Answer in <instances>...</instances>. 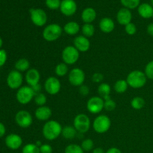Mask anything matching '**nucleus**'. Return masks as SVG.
I'll return each mask as SVG.
<instances>
[{
  "label": "nucleus",
  "mask_w": 153,
  "mask_h": 153,
  "mask_svg": "<svg viewBox=\"0 0 153 153\" xmlns=\"http://www.w3.org/2000/svg\"><path fill=\"white\" fill-rule=\"evenodd\" d=\"M63 127L61 123L56 120H48L43 125L42 132L45 139L52 141L59 137L62 132Z\"/></svg>",
  "instance_id": "1"
},
{
  "label": "nucleus",
  "mask_w": 153,
  "mask_h": 153,
  "mask_svg": "<svg viewBox=\"0 0 153 153\" xmlns=\"http://www.w3.org/2000/svg\"><path fill=\"white\" fill-rule=\"evenodd\" d=\"M128 86L134 89H139L145 86L147 82V78L144 72L141 70H133L128 73L126 78Z\"/></svg>",
  "instance_id": "2"
},
{
  "label": "nucleus",
  "mask_w": 153,
  "mask_h": 153,
  "mask_svg": "<svg viewBox=\"0 0 153 153\" xmlns=\"http://www.w3.org/2000/svg\"><path fill=\"white\" fill-rule=\"evenodd\" d=\"M63 28L57 23L47 25L43 31V37L48 42H54L61 37L63 33Z\"/></svg>",
  "instance_id": "3"
},
{
  "label": "nucleus",
  "mask_w": 153,
  "mask_h": 153,
  "mask_svg": "<svg viewBox=\"0 0 153 153\" xmlns=\"http://www.w3.org/2000/svg\"><path fill=\"white\" fill-rule=\"evenodd\" d=\"M111 120L108 116L105 114H100L94 119L92 123L93 128L98 134H105L111 128Z\"/></svg>",
  "instance_id": "4"
},
{
  "label": "nucleus",
  "mask_w": 153,
  "mask_h": 153,
  "mask_svg": "<svg viewBox=\"0 0 153 153\" xmlns=\"http://www.w3.org/2000/svg\"><path fill=\"white\" fill-rule=\"evenodd\" d=\"M91 123L89 117L85 114H79L73 120V126L77 130L78 133L85 134L91 128Z\"/></svg>",
  "instance_id": "5"
},
{
  "label": "nucleus",
  "mask_w": 153,
  "mask_h": 153,
  "mask_svg": "<svg viewBox=\"0 0 153 153\" xmlns=\"http://www.w3.org/2000/svg\"><path fill=\"white\" fill-rule=\"evenodd\" d=\"M35 93L30 86H22L17 90L16 98L18 102L21 105H27L32 101L35 97Z\"/></svg>",
  "instance_id": "6"
},
{
  "label": "nucleus",
  "mask_w": 153,
  "mask_h": 153,
  "mask_svg": "<svg viewBox=\"0 0 153 153\" xmlns=\"http://www.w3.org/2000/svg\"><path fill=\"white\" fill-rule=\"evenodd\" d=\"M63 62L67 65L76 64L79 58V52L74 46H67L63 49L61 53Z\"/></svg>",
  "instance_id": "7"
},
{
  "label": "nucleus",
  "mask_w": 153,
  "mask_h": 153,
  "mask_svg": "<svg viewBox=\"0 0 153 153\" xmlns=\"http://www.w3.org/2000/svg\"><path fill=\"white\" fill-rule=\"evenodd\" d=\"M32 23L37 27H42L47 22L48 16L45 10L40 8H31L29 10Z\"/></svg>",
  "instance_id": "8"
},
{
  "label": "nucleus",
  "mask_w": 153,
  "mask_h": 153,
  "mask_svg": "<svg viewBox=\"0 0 153 153\" xmlns=\"http://www.w3.org/2000/svg\"><path fill=\"white\" fill-rule=\"evenodd\" d=\"M68 81L70 85L75 87H80L85 81V73L81 68L72 69L68 75Z\"/></svg>",
  "instance_id": "9"
},
{
  "label": "nucleus",
  "mask_w": 153,
  "mask_h": 153,
  "mask_svg": "<svg viewBox=\"0 0 153 153\" xmlns=\"http://www.w3.org/2000/svg\"><path fill=\"white\" fill-rule=\"evenodd\" d=\"M7 85L10 89L16 90L22 87L23 82V76L20 72L16 70H11L7 76Z\"/></svg>",
  "instance_id": "10"
},
{
  "label": "nucleus",
  "mask_w": 153,
  "mask_h": 153,
  "mask_svg": "<svg viewBox=\"0 0 153 153\" xmlns=\"http://www.w3.org/2000/svg\"><path fill=\"white\" fill-rule=\"evenodd\" d=\"M15 122L18 126L22 128H27L32 124L33 117L28 111L21 110L15 115Z\"/></svg>",
  "instance_id": "11"
},
{
  "label": "nucleus",
  "mask_w": 153,
  "mask_h": 153,
  "mask_svg": "<svg viewBox=\"0 0 153 153\" xmlns=\"http://www.w3.org/2000/svg\"><path fill=\"white\" fill-rule=\"evenodd\" d=\"M86 107L90 113L98 114L104 109V100L100 96L91 97L87 102Z\"/></svg>",
  "instance_id": "12"
},
{
  "label": "nucleus",
  "mask_w": 153,
  "mask_h": 153,
  "mask_svg": "<svg viewBox=\"0 0 153 153\" xmlns=\"http://www.w3.org/2000/svg\"><path fill=\"white\" fill-rule=\"evenodd\" d=\"M61 83L57 77L49 76L44 82V89L49 95H56L60 92Z\"/></svg>",
  "instance_id": "13"
},
{
  "label": "nucleus",
  "mask_w": 153,
  "mask_h": 153,
  "mask_svg": "<svg viewBox=\"0 0 153 153\" xmlns=\"http://www.w3.org/2000/svg\"><path fill=\"white\" fill-rule=\"evenodd\" d=\"M60 10L66 16H71L77 10V4L74 0H62L60 6Z\"/></svg>",
  "instance_id": "14"
},
{
  "label": "nucleus",
  "mask_w": 153,
  "mask_h": 153,
  "mask_svg": "<svg viewBox=\"0 0 153 153\" xmlns=\"http://www.w3.org/2000/svg\"><path fill=\"white\" fill-rule=\"evenodd\" d=\"M5 145L7 148L12 150H16L19 149L22 145V139L19 134H10L5 137Z\"/></svg>",
  "instance_id": "15"
},
{
  "label": "nucleus",
  "mask_w": 153,
  "mask_h": 153,
  "mask_svg": "<svg viewBox=\"0 0 153 153\" xmlns=\"http://www.w3.org/2000/svg\"><path fill=\"white\" fill-rule=\"evenodd\" d=\"M73 46L79 52H86L90 49L91 42L88 37L84 35H79L75 37L73 40Z\"/></svg>",
  "instance_id": "16"
},
{
  "label": "nucleus",
  "mask_w": 153,
  "mask_h": 153,
  "mask_svg": "<svg viewBox=\"0 0 153 153\" xmlns=\"http://www.w3.org/2000/svg\"><path fill=\"white\" fill-rule=\"evenodd\" d=\"M131 19H132V13L129 9L123 7L120 9L117 13V20L120 25L125 26L127 24L131 22Z\"/></svg>",
  "instance_id": "17"
},
{
  "label": "nucleus",
  "mask_w": 153,
  "mask_h": 153,
  "mask_svg": "<svg viewBox=\"0 0 153 153\" xmlns=\"http://www.w3.org/2000/svg\"><path fill=\"white\" fill-rule=\"evenodd\" d=\"M25 82L27 85L30 87H33L34 85L40 84V73L37 69H29L26 72L25 76Z\"/></svg>",
  "instance_id": "18"
},
{
  "label": "nucleus",
  "mask_w": 153,
  "mask_h": 153,
  "mask_svg": "<svg viewBox=\"0 0 153 153\" xmlns=\"http://www.w3.org/2000/svg\"><path fill=\"white\" fill-rule=\"evenodd\" d=\"M34 115L39 121H48L52 117V111L49 106H40L35 110Z\"/></svg>",
  "instance_id": "19"
},
{
  "label": "nucleus",
  "mask_w": 153,
  "mask_h": 153,
  "mask_svg": "<svg viewBox=\"0 0 153 153\" xmlns=\"http://www.w3.org/2000/svg\"><path fill=\"white\" fill-rule=\"evenodd\" d=\"M99 27L102 32L108 34V33L112 32L114 30L115 23L113 19H111V18L104 17L100 21Z\"/></svg>",
  "instance_id": "20"
},
{
  "label": "nucleus",
  "mask_w": 153,
  "mask_h": 153,
  "mask_svg": "<svg viewBox=\"0 0 153 153\" xmlns=\"http://www.w3.org/2000/svg\"><path fill=\"white\" fill-rule=\"evenodd\" d=\"M137 12L143 19H150L153 17V7L149 3L140 4L137 7Z\"/></svg>",
  "instance_id": "21"
},
{
  "label": "nucleus",
  "mask_w": 153,
  "mask_h": 153,
  "mask_svg": "<svg viewBox=\"0 0 153 153\" xmlns=\"http://www.w3.org/2000/svg\"><path fill=\"white\" fill-rule=\"evenodd\" d=\"M81 17L85 23H92L97 18V12L93 7H86L82 11Z\"/></svg>",
  "instance_id": "22"
},
{
  "label": "nucleus",
  "mask_w": 153,
  "mask_h": 153,
  "mask_svg": "<svg viewBox=\"0 0 153 153\" xmlns=\"http://www.w3.org/2000/svg\"><path fill=\"white\" fill-rule=\"evenodd\" d=\"M80 29V25H79V23L75 22V21L68 22L67 23H66L64 25V28H63V30H64V32L70 36L76 35L79 32Z\"/></svg>",
  "instance_id": "23"
},
{
  "label": "nucleus",
  "mask_w": 153,
  "mask_h": 153,
  "mask_svg": "<svg viewBox=\"0 0 153 153\" xmlns=\"http://www.w3.org/2000/svg\"><path fill=\"white\" fill-rule=\"evenodd\" d=\"M77 134V130L75 128L74 126H66L62 128V132H61V135L67 140L74 139Z\"/></svg>",
  "instance_id": "24"
},
{
  "label": "nucleus",
  "mask_w": 153,
  "mask_h": 153,
  "mask_svg": "<svg viewBox=\"0 0 153 153\" xmlns=\"http://www.w3.org/2000/svg\"><path fill=\"white\" fill-rule=\"evenodd\" d=\"M97 91H98V94L100 97H102L103 100H106V99L111 97L110 94L111 92V88L108 84L101 83L99 85Z\"/></svg>",
  "instance_id": "25"
},
{
  "label": "nucleus",
  "mask_w": 153,
  "mask_h": 153,
  "mask_svg": "<svg viewBox=\"0 0 153 153\" xmlns=\"http://www.w3.org/2000/svg\"><path fill=\"white\" fill-rule=\"evenodd\" d=\"M15 70L20 72H27L30 68V62L26 58H20L15 63Z\"/></svg>",
  "instance_id": "26"
},
{
  "label": "nucleus",
  "mask_w": 153,
  "mask_h": 153,
  "mask_svg": "<svg viewBox=\"0 0 153 153\" xmlns=\"http://www.w3.org/2000/svg\"><path fill=\"white\" fill-rule=\"evenodd\" d=\"M128 88V83H127L126 80H124V79L117 80L114 85V89L117 94H123L127 91Z\"/></svg>",
  "instance_id": "27"
},
{
  "label": "nucleus",
  "mask_w": 153,
  "mask_h": 153,
  "mask_svg": "<svg viewBox=\"0 0 153 153\" xmlns=\"http://www.w3.org/2000/svg\"><path fill=\"white\" fill-rule=\"evenodd\" d=\"M55 72L57 76H58V77H64L69 72L68 66L64 62L59 63L55 67Z\"/></svg>",
  "instance_id": "28"
},
{
  "label": "nucleus",
  "mask_w": 153,
  "mask_h": 153,
  "mask_svg": "<svg viewBox=\"0 0 153 153\" xmlns=\"http://www.w3.org/2000/svg\"><path fill=\"white\" fill-rule=\"evenodd\" d=\"M81 29H82V34L88 38L93 37L95 33V28L91 23H85L82 25Z\"/></svg>",
  "instance_id": "29"
},
{
  "label": "nucleus",
  "mask_w": 153,
  "mask_h": 153,
  "mask_svg": "<svg viewBox=\"0 0 153 153\" xmlns=\"http://www.w3.org/2000/svg\"><path fill=\"white\" fill-rule=\"evenodd\" d=\"M131 106L134 110H140L145 106L144 99L140 97H135L131 100Z\"/></svg>",
  "instance_id": "30"
},
{
  "label": "nucleus",
  "mask_w": 153,
  "mask_h": 153,
  "mask_svg": "<svg viewBox=\"0 0 153 153\" xmlns=\"http://www.w3.org/2000/svg\"><path fill=\"white\" fill-rule=\"evenodd\" d=\"M120 1L124 7L131 10L138 7L140 0H120Z\"/></svg>",
  "instance_id": "31"
},
{
  "label": "nucleus",
  "mask_w": 153,
  "mask_h": 153,
  "mask_svg": "<svg viewBox=\"0 0 153 153\" xmlns=\"http://www.w3.org/2000/svg\"><path fill=\"white\" fill-rule=\"evenodd\" d=\"M22 153H40V147L35 143H28L22 149Z\"/></svg>",
  "instance_id": "32"
},
{
  "label": "nucleus",
  "mask_w": 153,
  "mask_h": 153,
  "mask_svg": "<svg viewBox=\"0 0 153 153\" xmlns=\"http://www.w3.org/2000/svg\"><path fill=\"white\" fill-rule=\"evenodd\" d=\"M85 151L82 149V146L75 143H71L67 146L64 150V153H84Z\"/></svg>",
  "instance_id": "33"
},
{
  "label": "nucleus",
  "mask_w": 153,
  "mask_h": 153,
  "mask_svg": "<svg viewBox=\"0 0 153 153\" xmlns=\"http://www.w3.org/2000/svg\"><path fill=\"white\" fill-rule=\"evenodd\" d=\"M81 146L85 152H89L94 149V142L91 138L85 139L82 140Z\"/></svg>",
  "instance_id": "34"
},
{
  "label": "nucleus",
  "mask_w": 153,
  "mask_h": 153,
  "mask_svg": "<svg viewBox=\"0 0 153 153\" xmlns=\"http://www.w3.org/2000/svg\"><path fill=\"white\" fill-rule=\"evenodd\" d=\"M34 100L35 104L40 107V106L45 105L46 101H47V97L43 93H39V94H36L34 98Z\"/></svg>",
  "instance_id": "35"
},
{
  "label": "nucleus",
  "mask_w": 153,
  "mask_h": 153,
  "mask_svg": "<svg viewBox=\"0 0 153 153\" xmlns=\"http://www.w3.org/2000/svg\"><path fill=\"white\" fill-rule=\"evenodd\" d=\"M117 107V104L114 100H112L111 97L104 100V109L108 111H112Z\"/></svg>",
  "instance_id": "36"
},
{
  "label": "nucleus",
  "mask_w": 153,
  "mask_h": 153,
  "mask_svg": "<svg viewBox=\"0 0 153 153\" xmlns=\"http://www.w3.org/2000/svg\"><path fill=\"white\" fill-rule=\"evenodd\" d=\"M61 0H46V5L50 10H57L60 8Z\"/></svg>",
  "instance_id": "37"
},
{
  "label": "nucleus",
  "mask_w": 153,
  "mask_h": 153,
  "mask_svg": "<svg viewBox=\"0 0 153 153\" xmlns=\"http://www.w3.org/2000/svg\"><path fill=\"white\" fill-rule=\"evenodd\" d=\"M144 73L147 79L153 80V61H149L146 64L144 69Z\"/></svg>",
  "instance_id": "38"
},
{
  "label": "nucleus",
  "mask_w": 153,
  "mask_h": 153,
  "mask_svg": "<svg viewBox=\"0 0 153 153\" xmlns=\"http://www.w3.org/2000/svg\"><path fill=\"white\" fill-rule=\"evenodd\" d=\"M125 31L128 35H134L137 32V26L134 23L130 22V23L125 25Z\"/></svg>",
  "instance_id": "39"
},
{
  "label": "nucleus",
  "mask_w": 153,
  "mask_h": 153,
  "mask_svg": "<svg viewBox=\"0 0 153 153\" xmlns=\"http://www.w3.org/2000/svg\"><path fill=\"white\" fill-rule=\"evenodd\" d=\"M52 152H53V149L52 146L48 143H44L40 146V153H52Z\"/></svg>",
  "instance_id": "40"
},
{
  "label": "nucleus",
  "mask_w": 153,
  "mask_h": 153,
  "mask_svg": "<svg viewBox=\"0 0 153 153\" xmlns=\"http://www.w3.org/2000/svg\"><path fill=\"white\" fill-rule=\"evenodd\" d=\"M104 79V76L102 73H95L93 74L92 76V81L94 83H99L101 84L102 82Z\"/></svg>",
  "instance_id": "41"
},
{
  "label": "nucleus",
  "mask_w": 153,
  "mask_h": 153,
  "mask_svg": "<svg viewBox=\"0 0 153 153\" xmlns=\"http://www.w3.org/2000/svg\"><path fill=\"white\" fill-rule=\"evenodd\" d=\"M7 54L4 49H0V67L4 65L7 61Z\"/></svg>",
  "instance_id": "42"
},
{
  "label": "nucleus",
  "mask_w": 153,
  "mask_h": 153,
  "mask_svg": "<svg viewBox=\"0 0 153 153\" xmlns=\"http://www.w3.org/2000/svg\"><path fill=\"white\" fill-rule=\"evenodd\" d=\"M90 93V88L89 87L85 85H82V86L79 87V94L81 95L84 96V97H86Z\"/></svg>",
  "instance_id": "43"
},
{
  "label": "nucleus",
  "mask_w": 153,
  "mask_h": 153,
  "mask_svg": "<svg viewBox=\"0 0 153 153\" xmlns=\"http://www.w3.org/2000/svg\"><path fill=\"white\" fill-rule=\"evenodd\" d=\"M6 133V128L2 123L0 122V138L4 137Z\"/></svg>",
  "instance_id": "44"
},
{
  "label": "nucleus",
  "mask_w": 153,
  "mask_h": 153,
  "mask_svg": "<svg viewBox=\"0 0 153 153\" xmlns=\"http://www.w3.org/2000/svg\"><path fill=\"white\" fill-rule=\"evenodd\" d=\"M146 31H147V34L149 36L153 37V22H151L149 25H147V28H146Z\"/></svg>",
  "instance_id": "45"
},
{
  "label": "nucleus",
  "mask_w": 153,
  "mask_h": 153,
  "mask_svg": "<svg viewBox=\"0 0 153 153\" xmlns=\"http://www.w3.org/2000/svg\"><path fill=\"white\" fill-rule=\"evenodd\" d=\"M105 153H122L121 150L117 147H111L108 149Z\"/></svg>",
  "instance_id": "46"
},
{
  "label": "nucleus",
  "mask_w": 153,
  "mask_h": 153,
  "mask_svg": "<svg viewBox=\"0 0 153 153\" xmlns=\"http://www.w3.org/2000/svg\"><path fill=\"white\" fill-rule=\"evenodd\" d=\"M31 88H32L33 91H34L35 94H39V93H41L40 92V91H41V86H40V84H37V85H34V86L31 87Z\"/></svg>",
  "instance_id": "47"
},
{
  "label": "nucleus",
  "mask_w": 153,
  "mask_h": 153,
  "mask_svg": "<svg viewBox=\"0 0 153 153\" xmlns=\"http://www.w3.org/2000/svg\"><path fill=\"white\" fill-rule=\"evenodd\" d=\"M92 153H105L104 149L101 147H97L92 150Z\"/></svg>",
  "instance_id": "48"
},
{
  "label": "nucleus",
  "mask_w": 153,
  "mask_h": 153,
  "mask_svg": "<svg viewBox=\"0 0 153 153\" xmlns=\"http://www.w3.org/2000/svg\"><path fill=\"white\" fill-rule=\"evenodd\" d=\"M35 144L37 145V146H39V147H40V146H41V145H42V143H41V141H40V140H37V141L36 142V143H35Z\"/></svg>",
  "instance_id": "49"
},
{
  "label": "nucleus",
  "mask_w": 153,
  "mask_h": 153,
  "mask_svg": "<svg viewBox=\"0 0 153 153\" xmlns=\"http://www.w3.org/2000/svg\"><path fill=\"white\" fill-rule=\"evenodd\" d=\"M2 45H3V40H2V39H1V37H0V49H1V46H2Z\"/></svg>",
  "instance_id": "50"
},
{
  "label": "nucleus",
  "mask_w": 153,
  "mask_h": 153,
  "mask_svg": "<svg viewBox=\"0 0 153 153\" xmlns=\"http://www.w3.org/2000/svg\"><path fill=\"white\" fill-rule=\"evenodd\" d=\"M151 4H152V6L153 7V0H151Z\"/></svg>",
  "instance_id": "51"
},
{
  "label": "nucleus",
  "mask_w": 153,
  "mask_h": 153,
  "mask_svg": "<svg viewBox=\"0 0 153 153\" xmlns=\"http://www.w3.org/2000/svg\"><path fill=\"white\" fill-rule=\"evenodd\" d=\"M152 52H153V49H152Z\"/></svg>",
  "instance_id": "52"
}]
</instances>
